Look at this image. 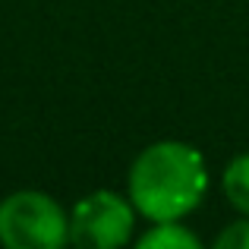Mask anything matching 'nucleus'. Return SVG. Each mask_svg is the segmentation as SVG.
Returning a JSON list of instances; mask_svg holds the SVG:
<instances>
[{"label":"nucleus","mask_w":249,"mask_h":249,"mask_svg":"<svg viewBox=\"0 0 249 249\" xmlns=\"http://www.w3.org/2000/svg\"><path fill=\"white\" fill-rule=\"evenodd\" d=\"M139 249H199V237L177 221H155L139 237Z\"/></svg>","instance_id":"obj_4"},{"label":"nucleus","mask_w":249,"mask_h":249,"mask_svg":"<svg viewBox=\"0 0 249 249\" xmlns=\"http://www.w3.org/2000/svg\"><path fill=\"white\" fill-rule=\"evenodd\" d=\"M129 202L142 218L180 221L199 208L208 189V167L189 142L164 139L142 148L126 177Z\"/></svg>","instance_id":"obj_1"},{"label":"nucleus","mask_w":249,"mask_h":249,"mask_svg":"<svg viewBox=\"0 0 249 249\" xmlns=\"http://www.w3.org/2000/svg\"><path fill=\"white\" fill-rule=\"evenodd\" d=\"M221 189H224L227 202H231L237 212L249 214V155H237V158L224 167Z\"/></svg>","instance_id":"obj_5"},{"label":"nucleus","mask_w":249,"mask_h":249,"mask_svg":"<svg viewBox=\"0 0 249 249\" xmlns=\"http://www.w3.org/2000/svg\"><path fill=\"white\" fill-rule=\"evenodd\" d=\"M136 227V205L120 193L98 189L76 202L70 214V243L89 249H120Z\"/></svg>","instance_id":"obj_3"},{"label":"nucleus","mask_w":249,"mask_h":249,"mask_svg":"<svg viewBox=\"0 0 249 249\" xmlns=\"http://www.w3.org/2000/svg\"><path fill=\"white\" fill-rule=\"evenodd\" d=\"M0 243L6 249H60L70 243V218L48 193L19 189L0 202Z\"/></svg>","instance_id":"obj_2"},{"label":"nucleus","mask_w":249,"mask_h":249,"mask_svg":"<svg viewBox=\"0 0 249 249\" xmlns=\"http://www.w3.org/2000/svg\"><path fill=\"white\" fill-rule=\"evenodd\" d=\"M214 249H249V214L243 221H233L214 237Z\"/></svg>","instance_id":"obj_6"}]
</instances>
